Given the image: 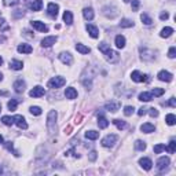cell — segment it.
Masks as SVG:
<instances>
[{"label":"cell","instance_id":"6da1fadb","mask_svg":"<svg viewBox=\"0 0 176 176\" xmlns=\"http://www.w3.org/2000/svg\"><path fill=\"white\" fill-rule=\"evenodd\" d=\"M57 112L55 110H51L47 116V129H48V134L52 135L55 131H57Z\"/></svg>","mask_w":176,"mask_h":176},{"label":"cell","instance_id":"7a4b0ae2","mask_svg":"<svg viewBox=\"0 0 176 176\" xmlns=\"http://www.w3.org/2000/svg\"><path fill=\"white\" fill-rule=\"evenodd\" d=\"M103 55L109 63H117L118 61H120V55H118L116 51H113L112 48H107L106 51L103 52Z\"/></svg>","mask_w":176,"mask_h":176},{"label":"cell","instance_id":"3957f363","mask_svg":"<svg viewBox=\"0 0 176 176\" xmlns=\"http://www.w3.org/2000/svg\"><path fill=\"white\" fill-rule=\"evenodd\" d=\"M118 140V136L116 134H110L107 135V136H105L103 139H102V146L103 147H113V146L117 143Z\"/></svg>","mask_w":176,"mask_h":176},{"label":"cell","instance_id":"277c9868","mask_svg":"<svg viewBox=\"0 0 176 176\" xmlns=\"http://www.w3.org/2000/svg\"><path fill=\"white\" fill-rule=\"evenodd\" d=\"M66 84V80L61 76H57V77H52L51 80L48 81V87L50 88H61Z\"/></svg>","mask_w":176,"mask_h":176},{"label":"cell","instance_id":"5b68a950","mask_svg":"<svg viewBox=\"0 0 176 176\" xmlns=\"http://www.w3.org/2000/svg\"><path fill=\"white\" fill-rule=\"evenodd\" d=\"M169 164H170V160L168 158V157H161V158H158V161H157V168H158L160 172H165V170L169 168Z\"/></svg>","mask_w":176,"mask_h":176},{"label":"cell","instance_id":"8992f818","mask_svg":"<svg viewBox=\"0 0 176 176\" xmlns=\"http://www.w3.org/2000/svg\"><path fill=\"white\" fill-rule=\"evenodd\" d=\"M140 58L143 61H153L156 58V52L148 48H140Z\"/></svg>","mask_w":176,"mask_h":176},{"label":"cell","instance_id":"52a82bcc","mask_svg":"<svg viewBox=\"0 0 176 176\" xmlns=\"http://www.w3.org/2000/svg\"><path fill=\"white\" fill-rule=\"evenodd\" d=\"M131 79H132V81H135V82H142V81H148V80H150L147 74H142L140 72H138V70L132 72Z\"/></svg>","mask_w":176,"mask_h":176},{"label":"cell","instance_id":"ba28073f","mask_svg":"<svg viewBox=\"0 0 176 176\" xmlns=\"http://www.w3.org/2000/svg\"><path fill=\"white\" fill-rule=\"evenodd\" d=\"M58 11H59V6L57 3H48V6H47V14H48V16L55 19L58 15Z\"/></svg>","mask_w":176,"mask_h":176},{"label":"cell","instance_id":"9c48e42d","mask_svg":"<svg viewBox=\"0 0 176 176\" xmlns=\"http://www.w3.org/2000/svg\"><path fill=\"white\" fill-rule=\"evenodd\" d=\"M102 11H103V15L105 16H107V18H116V16H117V8H116V7H113V6H112V7H110V6H106V7H103V10H102Z\"/></svg>","mask_w":176,"mask_h":176},{"label":"cell","instance_id":"30bf717a","mask_svg":"<svg viewBox=\"0 0 176 176\" xmlns=\"http://www.w3.org/2000/svg\"><path fill=\"white\" fill-rule=\"evenodd\" d=\"M157 77H158L160 81H165V82H170L173 79L172 73H169V72H167V70H161L158 74H157Z\"/></svg>","mask_w":176,"mask_h":176},{"label":"cell","instance_id":"8fae6325","mask_svg":"<svg viewBox=\"0 0 176 176\" xmlns=\"http://www.w3.org/2000/svg\"><path fill=\"white\" fill-rule=\"evenodd\" d=\"M14 123H15L21 129H26V128H28L26 120H25V117H24V116H21V114L14 116Z\"/></svg>","mask_w":176,"mask_h":176},{"label":"cell","instance_id":"7c38bea8","mask_svg":"<svg viewBox=\"0 0 176 176\" xmlns=\"http://www.w3.org/2000/svg\"><path fill=\"white\" fill-rule=\"evenodd\" d=\"M59 59H61V62L65 63V65H72V63H73V57H72L70 52H61Z\"/></svg>","mask_w":176,"mask_h":176},{"label":"cell","instance_id":"4fadbf2b","mask_svg":"<svg viewBox=\"0 0 176 176\" xmlns=\"http://www.w3.org/2000/svg\"><path fill=\"white\" fill-rule=\"evenodd\" d=\"M13 87H14V91H15L16 94H21V92H24L25 88H26V82H25L22 79H19V80H16V81L14 82Z\"/></svg>","mask_w":176,"mask_h":176},{"label":"cell","instance_id":"5bb4252c","mask_svg":"<svg viewBox=\"0 0 176 176\" xmlns=\"http://www.w3.org/2000/svg\"><path fill=\"white\" fill-rule=\"evenodd\" d=\"M44 94H46V90H44L43 87H40V85H37V87H35L33 90H30L29 95L32 96V98H40Z\"/></svg>","mask_w":176,"mask_h":176},{"label":"cell","instance_id":"9a60e30c","mask_svg":"<svg viewBox=\"0 0 176 176\" xmlns=\"http://www.w3.org/2000/svg\"><path fill=\"white\" fill-rule=\"evenodd\" d=\"M30 25H32L36 30H38V32H48V26H47V25H44V22L32 21V22H30Z\"/></svg>","mask_w":176,"mask_h":176},{"label":"cell","instance_id":"2e32d148","mask_svg":"<svg viewBox=\"0 0 176 176\" xmlns=\"http://www.w3.org/2000/svg\"><path fill=\"white\" fill-rule=\"evenodd\" d=\"M120 106H121V103L118 101H116V102H107L106 103V110L107 112H112V113H116V112H118V109H120Z\"/></svg>","mask_w":176,"mask_h":176},{"label":"cell","instance_id":"e0dca14e","mask_svg":"<svg viewBox=\"0 0 176 176\" xmlns=\"http://www.w3.org/2000/svg\"><path fill=\"white\" fill-rule=\"evenodd\" d=\"M85 29H87L88 35H90L92 38H98V37H99V29H98L96 26H94V25H88V24H87Z\"/></svg>","mask_w":176,"mask_h":176},{"label":"cell","instance_id":"ac0fdd59","mask_svg":"<svg viewBox=\"0 0 176 176\" xmlns=\"http://www.w3.org/2000/svg\"><path fill=\"white\" fill-rule=\"evenodd\" d=\"M57 36H48V37H44L43 40H41V46L43 47H51L54 46L55 43H57Z\"/></svg>","mask_w":176,"mask_h":176},{"label":"cell","instance_id":"d6986e66","mask_svg":"<svg viewBox=\"0 0 176 176\" xmlns=\"http://www.w3.org/2000/svg\"><path fill=\"white\" fill-rule=\"evenodd\" d=\"M139 165L143 168L145 170H150L151 167H153V162H151L150 158H146V157H143V158L139 160Z\"/></svg>","mask_w":176,"mask_h":176},{"label":"cell","instance_id":"ffe728a7","mask_svg":"<svg viewBox=\"0 0 176 176\" xmlns=\"http://www.w3.org/2000/svg\"><path fill=\"white\" fill-rule=\"evenodd\" d=\"M140 131L145 132V134H151V132L156 131V127H154L153 124H150V123H145V124L140 125Z\"/></svg>","mask_w":176,"mask_h":176},{"label":"cell","instance_id":"44dd1931","mask_svg":"<svg viewBox=\"0 0 176 176\" xmlns=\"http://www.w3.org/2000/svg\"><path fill=\"white\" fill-rule=\"evenodd\" d=\"M16 50H18V52H21V54H30V52L33 51L30 44H19Z\"/></svg>","mask_w":176,"mask_h":176},{"label":"cell","instance_id":"7402d4cb","mask_svg":"<svg viewBox=\"0 0 176 176\" xmlns=\"http://www.w3.org/2000/svg\"><path fill=\"white\" fill-rule=\"evenodd\" d=\"M65 96H66L68 99H76V98H77V91L74 90L73 87L66 88V91H65Z\"/></svg>","mask_w":176,"mask_h":176},{"label":"cell","instance_id":"603a6c76","mask_svg":"<svg viewBox=\"0 0 176 176\" xmlns=\"http://www.w3.org/2000/svg\"><path fill=\"white\" fill-rule=\"evenodd\" d=\"M43 7V0H33L30 3V10L32 11H40Z\"/></svg>","mask_w":176,"mask_h":176},{"label":"cell","instance_id":"cb8c5ba5","mask_svg":"<svg viewBox=\"0 0 176 176\" xmlns=\"http://www.w3.org/2000/svg\"><path fill=\"white\" fill-rule=\"evenodd\" d=\"M82 15H84V18L87 21H91V19H94V10L91 7H85L82 10Z\"/></svg>","mask_w":176,"mask_h":176},{"label":"cell","instance_id":"d4e9b609","mask_svg":"<svg viewBox=\"0 0 176 176\" xmlns=\"http://www.w3.org/2000/svg\"><path fill=\"white\" fill-rule=\"evenodd\" d=\"M76 50L80 52V54H90V52H91L90 47L84 46V44H81V43H77L76 44Z\"/></svg>","mask_w":176,"mask_h":176},{"label":"cell","instance_id":"484cf974","mask_svg":"<svg viewBox=\"0 0 176 176\" xmlns=\"http://www.w3.org/2000/svg\"><path fill=\"white\" fill-rule=\"evenodd\" d=\"M116 46H117V48H124L125 47V37H124L123 35H118L116 36Z\"/></svg>","mask_w":176,"mask_h":176},{"label":"cell","instance_id":"4316f807","mask_svg":"<svg viewBox=\"0 0 176 176\" xmlns=\"http://www.w3.org/2000/svg\"><path fill=\"white\" fill-rule=\"evenodd\" d=\"M10 68L13 69V70H21V69L24 68V63H22V61L14 59V61H11V62H10Z\"/></svg>","mask_w":176,"mask_h":176},{"label":"cell","instance_id":"83f0119b","mask_svg":"<svg viewBox=\"0 0 176 176\" xmlns=\"http://www.w3.org/2000/svg\"><path fill=\"white\" fill-rule=\"evenodd\" d=\"M172 33H173V29H172V28L167 26V28H164V29L161 30L160 36H161L162 38H168V37H170V36H172Z\"/></svg>","mask_w":176,"mask_h":176},{"label":"cell","instance_id":"f1b7e54d","mask_svg":"<svg viewBox=\"0 0 176 176\" xmlns=\"http://www.w3.org/2000/svg\"><path fill=\"white\" fill-rule=\"evenodd\" d=\"M63 21H65L66 25L73 24V14H72V11H65L63 13Z\"/></svg>","mask_w":176,"mask_h":176},{"label":"cell","instance_id":"f546056e","mask_svg":"<svg viewBox=\"0 0 176 176\" xmlns=\"http://www.w3.org/2000/svg\"><path fill=\"white\" fill-rule=\"evenodd\" d=\"M98 125H99V128H101V129H105V128L109 127V121H107L103 116H99V117H98Z\"/></svg>","mask_w":176,"mask_h":176},{"label":"cell","instance_id":"4dcf8cb0","mask_svg":"<svg viewBox=\"0 0 176 176\" xmlns=\"http://www.w3.org/2000/svg\"><path fill=\"white\" fill-rule=\"evenodd\" d=\"M151 99H153L151 92H142V94H139V101H142V102H150Z\"/></svg>","mask_w":176,"mask_h":176},{"label":"cell","instance_id":"1f68e13d","mask_svg":"<svg viewBox=\"0 0 176 176\" xmlns=\"http://www.w3.org/2000/svg\"><path fill=\"white\" fill-rule=\"evenodd\" d=\"M85 138L90 140H96L99 138V132L96 131H87L85 132Z\"/></svg>","mask_w":176,"mask_h":176},{"label":"cell","instance_id":"d6a6232c","mask_svg":"<svg viewBox=\"0 0 176 176\" xmlns=\"http://www.w3.org/2000/svg\"><path fill=\"white\" fill-rule=\"evenodd\" d=\"M134 25H135L134 21H131V19H128V18L121 19V22H120V26L121 28H132Z\"/></svg>","mask_w":176,"mask_h":176},{"label":"cell","instance_id":"836d02e7","mask_svg":"<svg viewBox=\"0 0 176 176\" xmlns=\"http://www.w3.org/2000/svg\"><path fill=\"white\" fill-rule=\"evenodd\" d=\"M2 123L7 127H11L14 124V117H10V116H3L2 117Z\"/></svg>","mask_w":176,"mask_h":176},{"label":"cell","instance_id":"e575fe53","mask_svg":"<svg viewBox=\"0 0 176 176\" xmlns=\"http://www.w3.org/2000/svg\"><path fill=\"white\" fill-rule=\"evenodd\" d=\"M135 148L139 151L146 150V143L143 142V140H136V142H135Z\"/></svg>","mask_w":176,"mask_h":176},{"label":"cell","instance_id":"d590c367","mask_svg":"<svg viewBox=\"0 0 176 176\" xmlns=\"http://www.w3.org/2000/svg\"><path fill=\"white\" fill-rule=\"evenodd\" d=\"M165 121H167L168 125H175V124H176V117H175V114H168L167 117H165Z\"/></svg>","mask_w":176,"mask_h":176},{"label":"cell","instance_id":"8d00e7d4","mask_svg":"<svg viewBox=\"0 0 176 176\" xmlns=\"http://www.w3.org/2000/svg\"><path fill=\"white\" fill-rule=\"evenodd\" d=\"M113 123H114V125L117 127L118 129H125L127 128V123L123 120H113Z\"/></svg>","mask_w":176,"mask_h":176},{"label":"cell","instance_id":"74e56055","mask_svg":"<svg viewBox=\"0 0 176 176\" xmlns=\"http://www.w3.org/2000/svg\"><path fill=\"white\" fill-rule=\"evenodd\" d=\"M4 146H6V148H7L8 151H13V153H14V156H15V157H19L18 151H15V150H14V145H13V142H6V143H4Z\"/></svg>","mask_w":176,"mask_h":176},{"label":"cell","instance_id":"f35d334b","mask_svg":"<svg viewBox=\"0 0 176 176\" xmlns=\"http://www.w3.org/2000/svg\"><path fill=\"white\" fill-rule=\"evenodd\" d=\"M140 19H142V22L145 25H151V24H153V19H151L147 14H142V15H140Z\"/></svg>","mask_w":176,"mask_h":176},{"label":"cell","instance_id":"ab89813d","mask_svg":"<svg viewBox=\"0 0 176 176\" xmlns=\"http://www.w3.org/2000/svg\"><path fill=\"white\" fill-rule=\"evenodd\" d=\"M16 105H18V101H15V99H11V101H8V103H7L8 110H11V112H14V110L16 109Z\"/></svg>","mask_w":176,"mask_h":176},{"label":"cell","instance_id":"60d3db41","mask_svg":"<svg viewBox=\"0 0 176 176\" xmlns=\"http://www.w3.org/2000/svg\"><path fill=\"white\" fill-rule=\"evenodd\" d=\"M164 92H165L164 88H154V90L151 91V95L153 96H161V95H164Z\"/></svg>","mask_w":176,"mask_h":176},{"label":"cell","instance_id":"b9f144b4","mask_svg":"<svg viewBox=\"0 0 176 176\" xmlns=\"http://www.w3.org/2000/svg\"><path fill=\"white\" fill-rule=\"evenodd\" d=\"M29 112L32 113L33 116H40L41 114V107H38V106H32L29 109Z\"/></svg>","mask_w":176,"mask_h":176},{"label":"cell","instance_id":"7bdbcfd3","mask_svg":"<svg viewBox=\"0 0 176 176\" xmlns=\"http://www.w3.org/2000/svg\"><path fill=\"white\" fill-rule=\"evenodd\" d=\"M164 150H167V147H165V145H161V143H160V145H156V146H154V153H156V154L162 153V151H164Z\"/></svg>","mask_w":176,"mask_h":176},{"label":"cell","instance_id":"ee69618b","mask_svg":"<svg viewBox=\"0 0 176 176\" xmlns=\"http://www.w3.org/2000/svg\"><path fill=\"white\" fill-rule=\"evenodd\" d=\"M167 150L168 151H169V153H175V151H176V142H175V140H170V142H169V146H168V147H167Z\"/></svg>","mask_w":176,"mask_h":176},{"label":"cell","instance_id":"f6af8a7d","mask_svg":"<svg viewBox=\"0 0 176 176\" xmlns=\"http://www.w3.org/2000/svg\"><path fill=\"white\" fill-rule=\"evenodd\" d=\"M134 106H125L124 107V114L125 116H132V113H134Z\"/></svg>","mask_w":176,"mask_h":176},{"label":"cell","instance_id":"bcb514c9","mask_svg":"<svg viewBox=\"0 0 176 176\" xmlns=\"http://www.w3.org/2000/svg\"><path fill=\"white\" fill-rule=\"evenodd\" d=\"M21 2V0H3V3H4V6H15V4H18V3Z\"/></svg>","mask_w":176,"mask_h":176},{"label":"cell","instance_id":"7dc6e473","mask_svg":"<svg viewBox=\"0 0 176 176\" xmlns=\"http://www.w3.org/2000/svg\"><path fill=\"white\" fill-rule=\"evenodd\" d=\"M98 47H99V51H101L102 54H103V52L106 51L107 48H110V46H109V44H107V43H101Z\"/></svg>","mask_w":176,"mask_h":176},{"label":"cell","instance_id":"c3c4849f","mask_svg":"<svg viewBox=\"0 0 176 176\" xmlns=\"http://www.w3.org/2000/svg\"><path fill=\"white\" fill-rule=\"evenodd\" d=\"M148 110V114L151 116V117H158V110L156 109V107H150V109H147Z\"/></svg>","mask_w":176,"mask_h":176},{"label":"cell","instance_id":"681fc988","mask_svg":"<svg viewBox=\"0 0 176 176\" xmlns=\"http://www.w3.org/2000/svg\"><path fill=\"white\" fill-rule=\"evenodd\" d=\"M168 57L170 58V59H173V58L176 57V48L175 47H170L169 51H168Z\"/></svg>","mask_w":176,"mask_h":176},{"label":"cell","instance_id":"f907efd6","mask_svg":"<svg viewBox=\"0 0 176 176\" xmlns=\"http://www.w3.org/2000/svg\"><path fill=\"white\" fill-rule=\"evenodd\" d=\"M8 29V25L6 22V19H0V30H7Z\"/></svg>","mask_w":176,"mask_h":176},{"label":"cell","instance_id":"816d5d0a","mask_svg":"<svg viewBox=\"0 0 176 176\" xmlns=\"http://www.w3.org/2000/svg\"><path fill=\"white\" fill-rule=\"evenodd\" d=\"M139 4H140L139 0H132V10L136 11L138 8H139Z\"/></svg>","mask_w":176,"mask_h":176},{"label":"cell","instance_id":"f5cc1de1","mask_svg":"<svg viewBox=\"0 0 176 176\" xmlns=\"http://www.w3.org/2000/svg\"><path fill=\"white\" fill-rule=\"evenodd\" d=\"M169 18V14L165 11V13H161L160 14V19H162V21H167V19Z\"/></svg>","mask_w":176,"mask_h":176},{"label":"cell","instance_id":"db71d44e","mask_svg":"<svg viewBox=\"0 0 176 176\" xmlns=\"http://www.w3.org/2000/svg\"><path fill=\"white\" fill-rule=\"evenodd\" d=\"M146 113H147V109H146V107H140V109L138 110V114L139 116H143V114H146Z\"/></svg>","mask_w":176,"mask_h":176},{"label":"cell","instance_id":"11a10c76","mask_svg":"<svg viewBox=\"0 0 176 176\" xmlns=\"http://www.w3.org/2000/svg\"><path fill=\"white\" fill-rule=\"evenodd\" d=\"M169 106H170V107H176V99L173 98V96L169 99Z\"/></svg>","mask_w":176,"mask_h":176},{"label":"cell","instance_id":"9f6ffc18","mask_svg":"<svg viewBox=\"0 0 176 176\" xmlns=\"http://www.w3.org/2000/svg\"><path fill=\"white\" fill-rule=\"evenodd\" d=\"M90 160H91V161H95V160H96V151H91V153H90Z\"/></svg>","mask_w":176,"mask_h":176},{"label":"cell","instance_id":"6f0895ef","mask_svg":"<svg viewBox=\"0 0 176 176\" xmlns=\"http://www.w3.org/2000/svg\"><path fill=\"white\" fill-rule=\"evenodd\" d=\"M2 173H3V167L0 165V175H2Z\"/></svg>","mask_w":176,"mask_h":176},{"label":"cell","instance_id":"680465c9","mask_svg":"<svg viewBox=\"0 0 176 176\" xmlns=\"http://www.w3.org/2000/svg\"><path fill=\"white\" fill-rule=\"evenodd\" d=\"M2 63H3V58L0 57V66H2Z\"/></svg>","mask_w":176,"mask_h":176},{"label":"cell","instance_id":"91938a15","mask_svg":"<svg viewBox=\"0 0 176 176\" xmlns=\"http://www.w3.org/2000/svg\"><path fill=\"white\" fill-rule=\"evenodd\" d=\"M0 143H3V136L0 135Z\"/></svg>","mask_w":176,"mask_h":176},{"label":"cell","instance_id":"94428289","mask_svg":"<svg viewBox=\"0 0 176 176\" xmlns=\"http://www.w3.org/2000/svg\"><path fill=\"white\" fill-rule=\"evenodd\" d=\"M2 80H3V74L0 73V81H2Z\"/></svg>","mask_w":176,"mask_h":176},{"label":"cell","instance_id":"6125c7cd","mask_svg":"<svg viewBox=\"0 0 176 176\" xmlns=\"http://www.w3.org/2000/svg\"><path fill=\"white\" fill-rule=\"evenodd\" d=\"M124 2H125V3H128V2H131V0H124Z\"/></svg>","mask_w":176,"mask_h":176},{"label":"cell","instance_id":"be15d7a7","mask_svg":"<svg viewBox=\"0 0 176 176\" xmlns=\"http://www.w3.org/2000/svg\"><path fill=\"white\" fill-rule=\"evenodd\" d=\"M0 110H2V103H0Z\"/></svg>","mask_w":176,"mask_h":176}]
</instances>
